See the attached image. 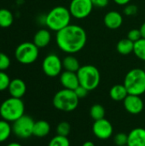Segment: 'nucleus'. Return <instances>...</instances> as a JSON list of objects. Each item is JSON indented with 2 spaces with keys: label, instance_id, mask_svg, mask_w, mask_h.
<instances>
[{
  "label": "nucleus",
  "instance_id": "1",
  "mask_svg": "<svg viewBox=\"0 0 145 146\" xmlns=\"http://www.w3.org/2000/svg\"><path fill=\"white\" fill-rule=\"evenodd\" d=\"M86 41V32L79 25L69 24L56 34V42L58 48L68 54H74L83 50Z\"/></svg>",
  "mask_w": 145,
  "mask_h": 146
},
{
  "label": "nucleus",
  "instance_id": "2",
  "mask_svg": "<svg viewBox=\"0 0 145 146\" xmlns=\"http://www.w3.org/2000/svg\"><path fill=\"white\" fill-rule=\"evenodd\" d=\"M71 13L68 8L56 6L45 15V26L51 31L58 32L71 24Z\"/></svg>",
  "mask_w": 145,
  "mask_h": 146
},
{
  "label": "nucleus",
  "instance_id": "3",
  "mask_svg": "<svg viewBox=\"0 0 145 146\" xmlns=\"http://www.w3.org/2000/svg\"><path fill=\"white\" fill-rule=\"evenodd\" d=\"M25 104L21 98L10 97L0 105V116L3 120L13 123L25 114Z\"/></svg>",
  "mask_w": 145,
  "mask_h": 146
},
{
  "label": "nucleus",
  "instance_id": "4",
  "mask_svg": "<svg viewBox=\"0 0 145 146\" xmlns=\"http://www.w3.org/2000/svg\"><path fill=\"white\" fill-rule=\"evenodd\" d=\"M123 85L128 94L141 96L145 93V71L143 68L131 69L125 76Z\"/></svg>",
  "mask_w": 145,
  "mask_h": 146
},
{
  "label": "nucleus",
  "instance_id": "5",
  "mask_svg": "<svg viewBox=\"0 0 145 146\" xmlns=\"http://www.w3.org/2000/svg\"><path fill=\"white\" fill-rule=\"evenodd\" d=\"M79 98L74 91L63 88L55 94L52 103L56 110L63 112H71L76 110L79 105Z\"/></svg>",
  "mask_w": 145,
  "mask_h": 146
},
{
  "label": "nucleus",
  "instance_id": "6",
  "mask_svg": "<svg viewBox=\"0 0 145 146\" xmlns=\"http://www.w3.org/2000/svg\"><path fill=\"white\" fill-rule=\"evenodd\" d=\"M79 85L86 88L88 91L95 90L100 84L101 75L97 67L93 65H84L79 68L77 72Z\"/></svg>",
  "mask_w": 145,
  "mask_h": 146
},
{
  "label": "nucleus",
  "instance_id": "7",
  "mask_svg": "<svg viewBox=\"0 0 145 146\" xmlns=\"http://www.w3.org/2000/svg\"><path fill=\"white\" fill-rule=\"evenodd\" d=\"M38 54L39 48L37 47L33 42H23L20 44L15 50V59L24 65H29L36 62Z\"/></svg>",
  "mask_w": 145,
  "mask_h": 146
},
{
  "label": "nucleus",
  "instance_id": "8",
  "mask_svg": "<svg viewBox=\"0 0 145 146\" xmlns=\"http://www.w3.org/2000/svg\"><path fill=\"white\" fill-rule=\"evenodd\" d=\"M34 123L31 116L24 115L12 123V133L19 139H28L32 135Z\"/></svg>",
  "mask_w": 145,
  "mask_h": 146
},
{
  "label": "nucleus",
  "instance_id": "9",
  "mask_svg": "<svg viewBox=\"0 0 145 146\" xmlns=\"http://www.w3.org/2000/svg\"><path fill=\"white\" fill-rule=\"evenodd\" d=\"M62 61L56 54L54 53L47 55L42 62L43 72L48 77L54 78L62 74Z\"/></svg>",
  "mask_w": 145,
  "mask_h": 146
},
{
  "label": "nucleus",
  "instance_id": "10",
  "mask_svg": "<svg viewBox=\"0 0 145 146\" xmlns=\"http://www.w3.org/2000/svg\"><path fill=\"white\" fill-rule=\"evenodd\" d=\"M93 8L91 0H71L68 9L72 17L85 19L91 15Z\"/></svg>",
  "mask_w": 145,
  "mask_h": 146
},
{
  "label": "nucleus",
  "instance_id": "11",
  "mask_svg": "<svg viewBox=\"0 0 145 146\" xmlns=\"http://www.w3.org/2000/svg\"><path fill=\"white\" fill-rule=\"evenodd\" d=\"M92 133L97 139L105 140L112 136L114 128L111 122L109 120L103 118L94 121L92 126Z\"/></svg>",
  "mask_w": 145,
  "mask_h": 146
},
{
  "label": "nucleus",
  "instance_id": "12",
  "mask_svg": "<svg viewBox=\"0 0 145 146\" xmlns=\"http://www.w3.org/2000/svg\"><path fill=\"white\" fill-rule=\"evenodd\" d=\"M123 104L126 110L132 115L140 114L144 108V104L143 99L141 98L140 96L138 95L128 94V96L124 99Z\"/></svg>",
  "mask_w": 145,
  "mask_h": 146
},
{
  "label": "nucleus",
  "instance_id": "13",
  "mask_svg": "<svg viewBox=\"0 0 145 146\" xmlns=\"http://www.w3.org/2000/svg\"><path fill=\"white\" fill-rule=\"evenodd\" d=\"M60 83L63 86V88L74 91L79 86L77 73L66 70L62 72V74H60Z\"/></svg>",
  "mask_w": 145,
  "mask_h": 146
},
{
  "label": "nucleus",
  "instance_id": "14",
  "mask_svg": "<svg viewBox=\"0 0 145 146\" xmlns=\"http://www.w3.org/2000/svg\"><path fill=\"white\" fill-rule=\"evenodd\" d=\"M103 22L109 29L115 30L121 27L123 23V16L120 12L111 10L106 13V15H104Z\"/></svg>",
  "mask_w": 145,
  "mask_h": 146
},
{
  "label": "nucleus",
  "instance_id": "15",
  "mask_svg": "<svg viewBox=\"0 0 145 146\" xmlns=\"http://www.w3.org/2000/svg\"><path fill=\"white\" fill-rule=\"evenodd\" d=\"M9 93L10 97L16 98H21L26 92V85L21 79H14L11 80L9 88H8Z\"/></svg>",
  "mask_w": 145,
  "mask_h": 146
},
{
  "label": "nucleus",
  "instance_id": "16",
  "mask_svg": "<svg viewBox=\"0 0 145 146\" xmlns=\"http://www.w3.org/2000/svg\"><path fill=\"white\" fill-rule=\"evenodd\" d=\"M127 146H145V129L136 127L128 133Z\"/></svg>",
  "mask_w": 145,
  "mask_h": 146
},
{
  "label": "nucleus",
  "instance_id": "17",
  "mask_svg": "<svg viewBox=\"0 0 145 146\" xmlns=\"http://www.w3.org/2000/svg\"><path fill=\"white\" fill-rule=\"evenodd\" d=\"M51 40V34L48 29L42 28L36 32L33 37V43L37 47L44 48L46 47Z\"/></svg>",
  "mask_w": 145,
  "mask_h": 146
},
{
  "label": "nucleus",
  "instance_id": "18",
  "mask_svg": "<svg viewBox=\"0 0 145 146\" xmlns=\"http://www.w3.org/2000/svg\"><path fill=\"white\" fill-rule=\"evenodd\" d=\"M109 96L114 101L121 102L124 101V99L128 96V92L123 84H117L113 86L109 90Z\"/></svg>",
  "mask_w": 145,
  "mask_h": 146
},
{
  "label": "nucleus",
  "instance_id": "19",
  "mask_svg": "<svg viewBox=\"0 0 145 146\" xmlns=\"http://www.w3.org/2000/svg\"><path fill=\"white\" fill-rule=\"evenodd\" d=\"M50 132V125L49 122L44 120H40L35 121L33 126L32 135L37 138H44L46 137Z\"/></svg>",
  "mask_w": 145,
  "mask_h": 146
},
{
  "label": "nucleus",
  "instance_id": "20",
  "mask_svg": "<svg viewBox=\"0 0 145 146\" xmlns=\"http://www.w3.org/2000/svg\"><path fill=\"white\" fill-rule=\"evenodd\" d=\"M133 49L134 43L127 38L121 39L116 44V50L118 53L123 56H128L131 53H133Z\"/></svg>",
  "mask_w": 145,
  "mask_h": 146
},
{
  "label": "nucleus",
  "instance_id": "21",
  "mask_svg": "<svg viewBox=\"0 0 145 146\" xmlns=\"http://www.w3.org/2000/svg\"><path fill=\"white\" fill-rule=\"evenodd\" d=\"M62 66L66 71L75 72V73H77L78 70L79 69V68L81 67L79 60L72 55H68L63 58Z\"/></svg>",
  "mask_w": 145,
  "mask_h": 146
},
{
  "label": "nucleus",
  "instance_id": "22",
  "mask_svg": "<svg viewBox=\"0 0 145 146\" xmlns=\"http://www.w3.org/2000/svg\"><path fill=\"white\" fill-rule=\"evenodd\" d=\"M14 22V15L12 12L7 9H0V27H9Z\"/></svg>",
  "mask_w": 145,
  "mask_h": 146
},
{
  "label": "nucleus",
  "instance_id": "23",
  "mask_svg": "<svg viewBox=\"0 0 145 146\" xmlns=\"http://www.w3.org/2000/svg\"><path fill=\"white\" fill-rule=\"evenodd\" d=\"M12 133V125H10V122L3 119L0 120V143L6 141Z\"/></svg>",
  "mask_w": 145,
  "mask_h": 146
},
{
  "label": "nucleus",
  "instance_id": "24",
  "mask_svg": "<svg viewBox=\"0 0 145 146\" xmlns=\"http://www.w3.org/2000/svg\"><path fill=\"white\" fill-rule=\"evenodd\" d=\"M90 115L95 121L103 119L105 116V109L102 104H93L90 110Z\"/></svg>",
  "mask_w": 145,
  "mask_h": 146
},
{
  "label": "nucleus",
  "instance_id": "25",
  "mask_svg": "<svg viewBox=\"0 0 145 146\" xmlns=\"http://www.w3.org/2000/svg\"><path fill=\"white\" fill-rule=\"evenodd\" d=\"M133 53L139 60L145 62V38H140L134 43Z\"/></svg>",
  "mask_w": 145,
  "mask_h": 146
},
{
  "label": "nucleus",
  "instance_id": "26",
  "mask_svg": "<svg viewBox=\"0 0 145 146\" xmlns=\"http://www.w3.org/2000/svg\"><path fill=\"white\" fill-rule=\"evenodd\" d=\"M48 146H70V142L68 137L56 135L50 139Z\"/></svg>",
  "mask_w": 145,
  "mask_h": 146
},
{
  "label": "nucleus",
  "instance_id": "27",
  "mask_svg": "<svg viewBox=\"0 0 145 146\" xmlns=\"http://www.w3.org/2000/svg\"><path fill=\"white\" fill-rule=\"evenodd\" d=\"M71 131V126L67 121H62L60 122L56 127V133L57 135L68 137V135L70 133Z\"/></svg>",
  "mask_w": 145,
  "mask_h": 146
},
{
  "label": "nucleus",
  "instance_id": "28",
  "mask_svg": "<svg viewBox=\"0 0 145 146\" xmlns=\"http://www.w3.org/2000/svg\"><path fill=\"white\" fill-rule=\"evenodd\" d=\"M10 81L9 76L4 71H0V92L8 90Z\"/></svg>",
  "mask_w": 145,
  "mask_h": 146
},
{
  "label": "nucleus",
  "instance_id": "29",
  "mask_svg": "<svg viewBox=\"0 0 145 146\" xmlns=\"http://www.w3.org/2000/svg\"><path fill=\"white\" fill-rule=\"evenodd\" d=\"M128 141V134L125 133H118L114 137V142L115 145L117 146H126L127 145Z\"/></svg>",
  "mask_w": 145,
  "mask_h": 146
},
{
  "label": "nucleus",
  "instance_id": "30",
  "mask_svg": "<svg viewBox=\"0 0 145 146\" xmlns=\"http://www.w3.org/2000/svg\"><path fill=\"white\" fill-rule=\"evenodd\" d=\"M10 59L9 56L3 52L0 51V71L7 70L10 66Z\"/></svg>",
  "mask_w": 145,
  "mask_h": 146
},
{
  "label": "nucleus",
  "instance_id": "31",
  "mask_svg": "<svg viewBox=\"0 0 145 146\" xmlns=\"http://www.w3.org/2000/svg\"><path fill=\"white\" fill-rule=\"evenodd\" d=\"M138 8L135 4L128 3L125 5V8L123 9V13L126 16H134L138 14Z\"/></svg>",
  "mask_w": 145,
  "mask_h": 146
},
{
  "label": "nucleus",
  "instance_id": "32",
  "mask_svg": "<svg viewBox=\"0 0 145 146\" xmlns=\"http://www.w3.org/2000/svg\"><path fill=\"white\" fill-rule=\"evenodd\" d=\"M127 38L130 39L131 41H132L133 43L137 42L138 40H139L140 38H142V34L140 32V29H132L128 32L127 33Z\"/></svg>",
  "mask_w": 145,
  "mask_h": 146
},
{
  "label": "nucleus",
  "instance_id": "33",
  "mask_svg": "<svg viewBox=\"0 0 145 146\" xmlns=\"http://www.w3.org/2000/svg\"><path fill=\"white\" fill-rule=\"evenodd\" d=\"M89 92H90V91H88L86 88H85L84 86H80V85L74 90L75 94L77 95V97H78L79 99H80V98H85V97L88 95Z\"/></svg>",
  "mask_w": 145,
  "mask_h": 146
},
{
  "label": "nucleus",
  "instance_id": "34",
  "mask_svg": "<svg viewBox=\"0 0 145 146\" xmlns=\"http://www.w3.org/2000/svg\"><path fill=\"white\" fill-rule=\"evenodd\" d=\"M91 2L94 7L102 9V8H105L109 4V0H91Z\"/></svg>",
  "mask_w": 145,
  "mask_h": 146
},
{
  "label": "nucleus",
  "instance_id": "35",
  "mask_svg": "<svg viewBox=\"0 0 145 146\" xmlns=\"http://www.w3.org/2000/svg\"><path fill=\"white\" fill-rule=\"evenodd\" d=\"M116 4L121 5V6H125L126 4H128L130 3L131 0H113Z\"/></svg>",
  "mask_w": 145,
  "mask_h": 146
},
{
  "label": "nucleus",
  "instance_id": "36",
  "mask_svg": "<svg viewBox=\"0 0 145 146\" xmlns=\"http://www.w3.org/2000/svg\"><path fill=\"white\" fill-rule=\"evenodd\" d=\"M140 32H141V34H142V38H145V21L142 24V26L140 27Z\"/></svg>",
  "mask_w": 145,
  "mask_h": 146
},
{
  "label": "nucleus",
  "instance_id": "37",
  "mask_svg": "<svg viewBox=\"0 0 145 146\" xmlns=\"http://www.w3.org/2000/svg\"><path fill=\"white\" fill-rule=\"evenodd\" d=\"M82 146H95V144L91 141H85Z\"/></svg>",
  "mask_w": 145,
  "mask_h": 146
},
{
  "label": "nucleus",
  "instance_id": "38",
  "mask_svg": "<svg viewBox=\"0 0 145 146\" xmlns=\"http://www.w3.org/2000/svg\"><path fill=\"white\" fill-rule=\"evenodd\" d=\"M6 146H22L20 143H18V142H11V143H9V144H8Z\"/></svg>",
  "mask_w": 145,
  "mask_h": 146
},
{
  "label": "nucleus",
  "instance_id": "39",
  "mask_svg": "<svg viewBox=\"0 0 145 146\" xmlns=\"http://www.w3.org/2000/svg\"><path fill=\"white\" fill-rule=\"evenodd\" d=\"M144 71H145V65H144Z\"/></svg>",
  "mask_w": 145,
  "mask_h": 146
},
{
  "label": "nucleus",
  "instance_id": "40",
  "mask_svg": "<svg viewBox=\"0 0 145 146\" xmlns=\"http://www.w3.org/2000/svg\"><path fill=\"white\" fill-rule=\"evenodd\" d=\"M126 146H127V145H126Z\"/></svg>",
  "mask_w": 145,
  "mask_h": 146
},
{
  "label": "nucleus",
  "instance_id": "41",
  "mask_svg": "<svg viewBox=\"0 0 145 146\" xmlns=\"http://www.w3.org/2000/svg\"><path fill=\"white\" fill-rule=\"evenodd\" d=\"M70 1H71V0H70Z\"/></svg>",
  "mask_w": 145,
  "mask_h": 146
}]
</instances>
